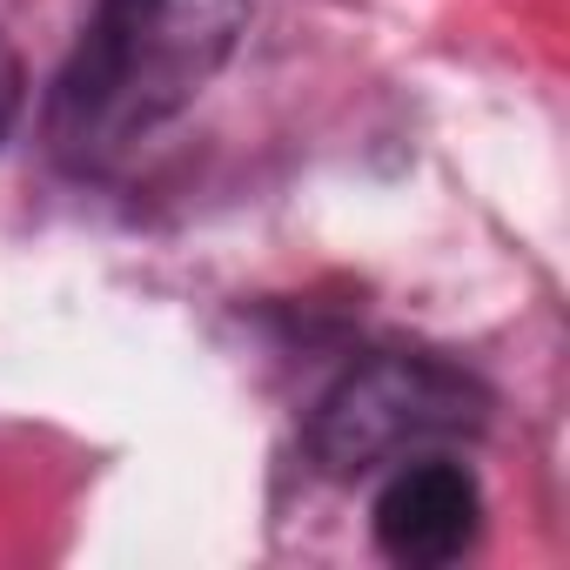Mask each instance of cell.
<instances>
[{"mask_svg":"<svg viewBox=\"0 0 570 570\" xmlns=\"http://www.w3.org/2000/svg\"><path fill=\"white\" fill-rule=\"evenodd\" d=\"M21 61H14V48H8V35H0V135H8L14 121H21Z\"/></svg>","mask_w":570,"mask_h":570,"instance_id":"4","label":"cell"},{"mask_svg":"<svg viewBox=\"0 0 570 570\" xmlns=\"http://www.w3.org/2000/svg\"><path fill=\"white\" fill-rule=\"evenodd\" d=\"M370 523H376L383 557H396V563H450L483 530V490L443 450L436 456H410L376 490V517Z\"/></svg>","mask_w":570,"mask_h":570,"instance_id":"3","label":"cell"},{"mask_svg":"<svg viewBox=\"0 0 570 570\" xmlns=\"http://www.w3.org/2000/svg\"><path fill=\"white\" fill-rule=\"evenodd\" d=\"M490 423V390L443 363L383 350L330 383V396L309 416V456L330 476H376L410 456H436Z\"/></svg>","mask_w":570,"mask_h":570,"instance_id":"2","label":"cell"},{"mask_svg":"<svg viewBox=\"0 0 570 570\" xmlns=\"http://www.w3.org/2000/svg\"><path fill=\"white\" fill-rule=\"evenodd\" d=\"M248 21L255 0H95L41 108L48 155L81 181L121 175L208 95Z\"/></svg>","mask_w":570,"mask_h":570,"instance_id":"1","label":"cell"}]
</instances>
